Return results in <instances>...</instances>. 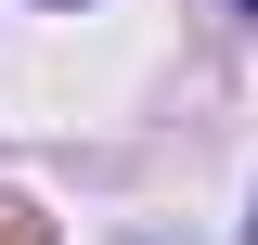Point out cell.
<instances>
[{"label":"cell","mask_w":258,"mask_h":245,"mask_svg":"<svg viewBox=\"0 0 258 245\" xmlns=\"http://www.w3.org/2000/svg\"><path fill=\"white\" fill-rule=\"evenodd\" d=\"M0 245H52V219L39 207H0Z\"/></svg>","instance_id":"6da1fadb"},{"label":"cell","mask_w":258,"mask_h":245,"mask_svg":"<svg viewBox=\"0 0 258 245\" xmlns=\"http://www.w3.org/2000/svg\"><path fill=\"white\" fill-rule=\"evenodd\" d=\"M245 13H258V0H245Z\"/></svg>","instance_id":"7a4b0ae2"},{"label":"cell","mask_w":258,"mask_h":245,"mask_svg":"<svg viewBox=\"0 0 258 245\" xmlns=\"http://www.w3.org/2000/svg\"><path fill=\"white\" fill-rule=\"evenodd\" d=\"M245 245H258V232H245Z\"/></svg>","instance_id":"3957f363"}]
</instances>
